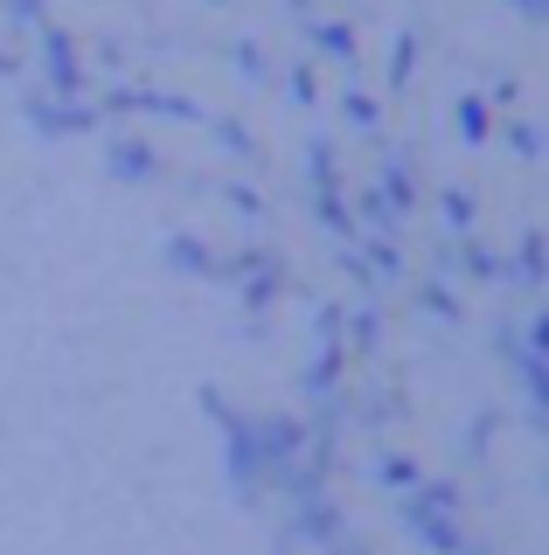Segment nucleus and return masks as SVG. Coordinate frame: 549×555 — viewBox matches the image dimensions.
Instances as JSON below:
<instances>
[{"label":"nucleus","instance_id":"f257e3e1","mask_svg":"<svg viewBox=\"0 0 549 555\" xmlns=\"http://www.w3.org/2000/svg\"><path fill=\"white\" fill-rule=\"evenodd\" d=\"M404 520H410V534H418L424 548H438V555H480V542L459 528L452 486H418V493L404 500Z\"/></svg>","mask_w":549,"mask_h":555},{"label":"nucleus","instance_id":"f03ea898","mask_svg":"<svg viewBox=\"0 0 549 555\" xmlns=\"http://www.w3.org/2000/svg\"><path fill=\"white\" fill-rule=\"evenodd\" d=\"M112 160L126 167L132 181H140V173H153V153H146V146H132V139H118V146H112Z\"/></svg>","mask_w":549,"mask_h":555},{"label":"nucleus","instance_id":"7ed1b4c3","mask_svg":"<svg viewBox=\"0 0 549 555\" xmlns=\"http://www.w3.org/2000/svg\"><path fill=\"white\" fill-rule=\"evenodd\" d=\"M0 63H8V56H0Z\"/></svg>","mask_w":549,"mask_h":555}]
</instances>
